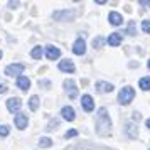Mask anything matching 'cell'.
Masks as SVG:
<instances>
[{
	"label": "cell",
	"mask_w": 150,
	"mask_h": 150,
	"mask_svg": "<svg viewBox=\"0 0 150 150\" xmlns=\"http://www.w3.org/2000/svg\"><path fill=\"white\" fill-rule=\"evenodd\" d=\"M110 128H111V120L108 116V110L103 106L98 110V115H96V132L100 135H108Z\"/></svg>",
	"instance_id": "6da1fadb"
},
{
	"label": "cell",
	"mask_w": 150,
	"mask_h": 150,
	"mask_svg": "<svg viewBox=\"0 0 150 150\" xmlns=\"http://www.w3.org/2000/svg\"><path fill=\"white\" fill-rule=\"evenodd\" d=\"M133 98H135V91H133V88L127 86V88H122L120 95H118V101L122 103V105H128Z\"/></svg>",
	"instance_id": "7a4b0ae2"
},
{
	"label": "cell",
	"mask_w": 150,
	"mask_h": 150,
	"mask_svg": "<svg viewBox=\"0 0 150 150\" xmlns=\"http://www.w3.org/2000/svg\"><path fill=\"white\" fill-rule=\"evenodd\" d=\"M24 69H25V66L24 64H21V62H15V64H8L7 68H5V74L7 76H19L24 73Z\"/></svg>",
	"instance_id": "3957f363"
},
{
	"label": "cell",
	"mask_w": 150,
	"mask_h": 150,
	"mask_svg": "<svg viewBox=\"0 0 150 150\" xmlns=\"http://www.w3.org/2000/svg\"><path fill=\"white\" fill-rule=\"evenodd\" d=\"M73 52H74L76 56H83L84 52H86V42H84V39H76V42L73 44Z\"/></svg>",
	"instance_id": "277c9868"
},
{
	"label": "cell",
	"mask_w": 150,
	"mask_h": 150,
	"mask_svg": "<svg viewBox=\"0 0 150 150\" xmlns=\"http://www.w3.org/2000/svg\"><path fill=\"white\" fill-rule=\"evenodd\" d=\"M64 88H66V91H68V95L71 100H74L76 96H78V88H76V83L73 79H66L64 81Z\"/></svg>",
	"instance_id": "5b68a950"
},
{
	"label": "cell",
	"mask_w": 150,
	"mask_h": 150,
	"mask_svg": "<svg viewBox=\"0 0 150 150\" xmlns=\"http://www.w3.org/2000/svg\"><path fill=\"white\" fill-rule=\"evenodd\" d=\"M22 108V101L19 98H8L7 100V110L10 113H15V111H19Z\"/></svg>",
	"instance_id": "8992f818"
},
{
	"label": "cell",
	"mask_w": 150,
	"mask_h": 150,
	"mask_svg": "<svg viewBox=\"0 0 150 150\" xmlns=\"http://www.w3.org/2000/svg\"><path fill=\"white\" fill-rule=\"evenodd\" d=\"M15 127L19 130H24V128H27V123H29V120H27V115H24V113H19V115H15Z\"/></svg>",
	"instance_id": "52a82bcc"
},
{
	"label": "cell",
	"mask_w": 150,
	"mask_h": 150,
	"mask_svg": "<svg viewBox=\"0 0 150 150\" xmlns=\"http://www.w3.org/2000/svg\"><path fill=\"white\" fill-rule=\"evenodd\" d=\"M81 105H83V108H84V111H93L95 110V101H93V98L89 95H84L81 98Z\"/></svg>",
	"instance_id": "ba28073f"
},
{
	"label": "cell",
	"mask_w": 150,
	"mask_h": 150,
	"mask_svg": "<svg viewBox=\"0 0 150 150\" xmlns=\"http://www.w3.org/2000/svg\"><path fill=\"white\" fill-rule=\"evenodd\" d=\"M61 115L66 122H73L76 118V113H74V110H73V106H64V108L61 110Z\"/></svg>",
	"instance_id": "9c48e42d"
},
{
	"label": "cell",
	"mask_w": 150,
	"mask_h": 150,
	"mask_svg": "<svg viewBox=\"0 0 150 150\" xmlns=\"http://www.w3.org/2000/svg\"><path fill=\"white\" fill-rule=\"evenodd\" d=\"M46 56H47L49 61H54V59H57L61 56V51L57 47H54V46H47L46 47Z\"/></svg>",
	"instance_id": "30bf717a"
},
{
	"label": "cell",
	"mask_w": 150,
	"mask_h": 150,
	"mask_svg": "<svg viewBox=\"0 0 150 150\" xmlns=\"http://www.w3.org/2000/svg\"><path fill=\"white\" fill-rule=\"evenodd\" d=\"M17 88H21L22 91H27L30 88V79L27 76H19L17 78Z\"/></svg>",
	"instance_id": "8fae6325"
},
{
	"label": "cell",
	"mask_w": 150,
	"mask_h": 150,
	"mask_svg": "<svg viewBox=\"0 0 150 150\" xmlns=\"http://www.w3.org/2000/svg\"><path fill=\"white\" fill-rule=\"evenodd\" d=\"M59 69L61 71H64V73H74V64H73V61H69V59H64V61L59 62Z\"/></svg>",
	"instance_id": "7c38bea8"
},
{
	"label": "cell",
	"mask_w": 150,
	"mask_h": 150,
	"mask_svg": "<svg viewBox=\"0 0 150 150\" xmlns=\"http://www.w3.org/2000/svg\"><path fill=\"white\" fill-rule=\"evenodd\" d=\"M96 89L100 93H110V91H113V84L106 81H98L96 83Z\"/></svg>",
	"instance_id": "4fadbf2b"
},
{
	"label": "cell",
	"mask_w": 150,
	"mask_h": 150,
	"mask_svg": "<svg viewBox=\"0 0 150 150\" xmlns=\"http://www.w3.org/2000/svg\"><path fill=\"white\" fill-rule=\"evenodd\" d=\"M108 21H110L111 25H120L123 22V17H122V14H118V12H110Z\"/></svg>",
	"instance_id": "5bb4252c"
},
{
	"label": "cell",
	"mask_w": 150,
	"mask_h": 150,
	"mask_svg": "<svg viewBox=\"0 0 150 150\" xmlns=\"http://www.w3.org/2000/svg\"><path fill=\"white\" fill-rule=\"evenodd\" d=\"M108 44L111 46V47H116V46H120V44H122V34H118V32L111 34V35L108 37Z\"/></svg>",
	"instance_id": "9a60e30c"
},
{
	"label": "cell",
	"mask_w": 150,
	"mask_h": 150,
	"mask_svg": "<svg viewBox=\"0 0 150 150\" xmlns=\"http://www.w3.org/2000/svg\"><path fill=\"white\" fill-rule=\"evenodd\" d=\"M51 145H52V140H51L49 137H41V138H39V147H41V149H49Z\"/></svg>",
	"instance_id": "2e32d148"
},
{
	"label": "cell",
	"mask_w": 150,
	"mask_h": 150,
	"mask_svg": "<svg viewBox=\"0 0 150 150\" xmlns=\"http://www.w3.org/2000/svg\"><path fill=\"white\" fill-rule=\"evenodd\" d=\"M138 86L143 89V91H150V78H142L138 81Z\"/></svg>",
	"instance_id": "e0dca14e"
},
{
	"label": "cell",
	"mask_w": 150,
	"mask_h": 150,
	"mask_svg": "<svg viewBox=\"0 0 150 150\" xmlns=\"http://www.w3.org/2000/svg\"><path fill=\"white\" fill-rule=\"evenodd\" d=\"M29 108L35 111V110L39 108V98L37 96H30V100H29Z\"/></svg>",
	"instance_id": "ac0fdd59"
},
{
	"label": "cell",
	"mask_w": 150,
	"mask_h": 150,
	"mask_svg": "<svg viewBox=\"0 0 150 150\" xmlns=\"http://www.w3.org/2000/svg\"><path fill=\"white\" fill-rule=\"evenodd\" d=\"M42 54H44V52H42V47H41V46H37V47H34L32 51H30V56H32L34 59H41Z\"/></svg>",
	"instance_id": "d6986e66"
},
{
	"label": "cell",
	"mask_w": 150,
	"mask_h": 150,
	"mask_svg": "<svg viewBox=\"0 0 150 150\" xmlns=\"http://www.w3.org/2000/svg\"><path fill=\"white\" fill-rule=\"evenodd\" d=\"M66 15H68L69 19H73V17H74V12H73V10H71V12H56L54 19H61V17H66Z\"/></svg>",
	"instance_id": "ffe728a7"
},
{
	"label": "cell",
	"mask_w": 150,
	"mask_h": 150,
	"mask_svg": "<svg viewBox=\"0 0 150 150\" xmlns=\"http://www.w3.org/2000/svg\"><path fill=\"white\" fill-rule=\"evenodd\" d=\"M10 133V128H8L7 125H2L0 127V137H7Z\"/></svg>",
	"instance_id": "44dd1931"
},
{
	"label": "cell",
	"mask_w": 150,
	"mask_h": 150,
	"mask_svg": "<svg viewBox=\"0 0 150 150\" xmlns=\"http://www.w3.org/2000/svg\"><path fill=\"white\" fill-rule=\"evenodd\" d=\"M142 30L145 34H150V21H143L142 22Z\"/></svg>",
	"instance_id": "7402d4cb"
},
{
	"label": "cell",
	"mask_w": 150,
	"mask_h": 150,
	"mask_svg": "<svg viewBox=\"0 0 150 150\" xmlns=\"http://www.w3.org/2000/svg\"><path fill=\"white\" fill-rule=\"evenodd\" d=\"M135 22H130V25H128V29H127V34H130V35H135Z\"/></svg>",
	"instance_id": "603a6c76"
},
{
	"label": "cell",
	"mask_w": 150,
	"mask_h": 150,
	"mask_svg": "<svg viewBox=\"0 0 150 150\" xmlns=\"http://www.w3.org/2000/svg\"><path fill=\"white\" fill-rule=\"evenodd\" d=\"M103 44H105V39H103V37H96L95 41H93V46H95V47H100Z\"/></svg>",
	"instance_id": "cb8c5ba5"
},
{
	"label": "cell",
	"mask_w": 150,
	"mask_h": 150,
	"mask_svg": "<svg viewBox=\"0 0 150 150\" xmlns=\"http://www.w3.org/2000/svg\"><path fill=\"white\" fill-rule=\"evenodd\" d=\"M76 135H78V130H74V128H73V130H68V132H66V135H64V137H66V138H73V137H76Z\"/></svg>",
	"instance_id": "d4e9b609"
},
{
	"label": "cell",
	"mask_w": 150,
	"mask_h": 150,
	"mask_svg": "<svg viewBox=\"0 0 150 150\" xmlns=\"http://www.w3.org/2000/svg\"><path fill=\"white\" fill-rule=\"evenodd\" d=\"M57 125H59V122H57V120H54V122H51V123H49L47 130H56L54 127H57Z\"/></svg>",
	"instance_id": "484cf974"
},
{
	"label": "cell",
	"mask_w": 150,
	"mask_h": 150,
	"mask_svg": "<svg viewBox=\"0 0 150 150\" xmlns=\"http://www.w3.org/2000/svg\"><path fill=\"white\" fill-rule=\"evenodd\" d=\"M5 91H7V86H5L4 83H0V95H4Z\"/></svg>",
	"instance_id": "4316f807"
},
{
	"label": "cell",
	"mask_w": 150,
	"mask_h": 150,
	"mask_svg": "<svg viewBox=\"0 0 150 150\" xmlns=\"http://www.w3.org/2000/svg\"><path fill=\"white\" fill-rule=\"evenodd\" d=\"M140 5H145V7H150V0H140Z\"/></svg>",
	"instance_id": "83f0119b"
},
{
	"label": "cell",
	"mask_w": 150,
	"mask_h": 150,
	"mask_svg": "<svg viewBox=\"0 0 150 150\" xmlns=\"http://www.w3.org/2000/svg\"><path fill=\"white\" fill-rule=\"evenodd\" d=\"M8 5H10V8H15L19 5V2H8Z\"/></svg>",
	"instance_id": "f1b7e54d"
},
{
	"label": "cell",
	"mask_w": 150,
	"mask_h": 150,
	"mask_svg": "<svg viewBox=\"0 0 150 150\" xmlns=\"http://www.w3.org/2000/svg\"><path fill=\"white\" fill-rule=\"evenodd\" d=\"M145 125H147V128H150V118L147 120V122H145Z\"/></svg>",
	"instance_id": "f546056e"
},
{
	"label": "cell",
	"mask_w": 150,
	"mask_h": 150,
	"mask_svg": "<svg viewBox=\"0 0 150 150\" xmlns=\"http://www.w3.org/2000/svg\"><path fill=\"white\" fill-rule=\"evenodd\" d=\"M147 66H149V69H150V59H149V62H147Z\"/></svg>",
	"instance_id": "4dcf8cb0"
},
{
	"label": "cell",
	"mask_w": 150,
	"mask_h": 150,
	"mask_svg": "<svg viewBox=\"0 0 150 150\" xmlns=\"http://www.w3.org/2000/svg\"><path fill=\"white\" fill-rule=\"evenodd\" d=\"M0 57H2V51H0Z\"/></svg>",
	"instance_id": "1f68e13d"
}]
</instances>
